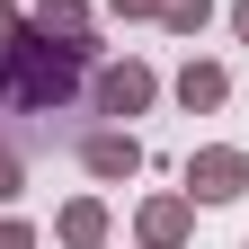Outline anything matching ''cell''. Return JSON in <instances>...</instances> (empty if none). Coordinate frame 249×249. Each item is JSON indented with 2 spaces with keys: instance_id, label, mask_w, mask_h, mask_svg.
<instances>
[{
  "instance_id": "obj_1",
  "label": "cell",
  "mask_w": 249,
  "mask_h": 249,
  "mask_svg": "<svg viewBox=\"0 0 249 249\" xmlns=\"http://www.w3.org/2000/svg\"><path fill=\"white\" fill-rule=\"evenodd\" d=\"M80 62H89V45L18 36V45H9V62H0V80H9V98H18L27 116H53V107H62V98L80 89Z\"/></svg>"
},
{
  "instance_id": "obj_2",
  "label": "cell",
  "mask_w": 249,
  "mask_h": 249,
  "mask_svg": "<svg viewBox=\"0 0 249 249\" xmlns=\"http://www.w3.org/2000/svg\"><path fill=\"white\" fill-rule=\"evenodd\" d=\"M240 187H249V151H231V142H213V151L187 160V196L223 205V196H240Z\"/></svg>"
},
{
  "instance_id": "obj_3",
  "label": "cell",
  "mask_w": 249,
  "mask_h": 249,
  "mask_svg": "<svg viewBox=\"0 0 249 249\" xmlns=\"http://www.w3.org/2000/svg\"><path fill=\"white\" fill-rule=\"evenodd\" d=\"M151 89H160V80H151L142 62H107V71H98V116H142Z\"/></svg>"
},
{
  "instance_id": "obj_4",
  "label": "cell",
  "mask_w": 249,
  "mask_h": 249,
  "mask_svg": "<svg viewBox=\"0 0 249 249\" xmlns=\"http://www.w3.org/2000/svg\"><path fill=\"white\" fill-rule=\"evenodd\" d=\"M80 160H89V178H134V169H142V142H134V134H89Z\"/></svg>"
},
{
  "instance_id": "obj_5",
  "label": "cell",
  "mask_w": 249,
  "mask_h": 249,
  "mask_svg": "<svg viewBox=\"0 0 249 249\" xmlns=\"http://www.w3.org/2000/svg\"><path fill=\"white\" fill-rule=\"evenodd\" d=\"M142 240H151V249H178V240H187V196H151V205H142Z\"/></svg>"
},
{
  "instance_id": "obj_6",
  "label": "cell",
  "mask_w": 249,
  "mask_h": 249,
  "mask_svg": "<svg viewBox=\"0 0 249 249\" xmlns=\"http://www.w3.org/2000/svg\"><path fill=\"white\" fill-rule=\"evenodd\" d=\"M36 36H62V45H89V9H80V0H45V9H36Z\"/></svg>"
},
{
  "instance_id": "obj_7",
  "label": "cell",
  "mask_w": 249,
  "mask_h": 249,
  "mask_svg": "<svg viewBox=\"0 0 249 249\" xmlns=\"http://www.w3.org/2000/svg\"><path fill=\"white\" fill-rule=\"evenodd\" d=\"M223 89H231L223 62H187V71H178V98H187V107H223Z\"/></svg>"
},
{
  "instance_id": "obj_8",
  "label": "cell",
  "mask_w": 249,
  "mask_h": 249,
  "mask_svg": "<svg viewBox=\"0 0 249 249\" xmlns=\"http://www.w3.org/2000/svg\"><path fill=\"white\" fill-rule=\"evenodd\" d=\"M62 240H71V249H98V240H107V205H89V196L62 205Z\"/></svg>"
},
{
  "instance_id": "obj_9",
  "label": "cell",
  "mask_w": 249,
  "mask_h": 249,
  "mask_svg": "<svg viewBox=\"0 0 249 249\" xmlns=\"http://www.w3.org/2000/svg\"><path fill=\"white\" fill-rule=\"evenodd\" d=\"M160 18H169V27H178V36H196V27H205V18H213V0H160Z\"/></svg>"
},
{
  "instance_id": "obj_10",
  "label": "cell",
  "mask_w": 249,
  "mask_h": 249,
  "mask_svg": "<svg viewBox=\"0 0 249 249\" xmlns=\"http://www.w3.org/2000/svg\"><path fill=\"white\" fill-rule=\"evenodd\" d=\"M18 178H27V169H18V151H0V205L18 196Z\"/></svg>"
},
{
  "instance_id": "obj_11",
  "label": "cell",
  "mask_w": 249,
  "mask_h": 249,
  "mask_svg": "<svg viewBox=\"0 0 249 249\" xmlns=\"http://www.w3.org/2000/svg\"><path fill=\"white\" fill-rule=\"evenodd\" d=\"M9 45H18V9L0 0V62H9Z\"/></svg>"
},
{
  "instance_id": "obj_12",
  "label": "cell",
  "mask_w": 249,
  "mask_h": 249,
  "mask_svg": "<svg viewBox=\"0 0 249 249\" xmlns=\"http://www.w3.org/2000/svg\"><path fill=\"white\" fill-rule=\"evenodd\" d=\"M0 249H36V231H27V223H0Z\"/></svg>"
},
{
  "instance_id": "obj_13",
  "label": "cell",
  "mask_w": 249,
  "mask_h": 249,
  "mask_svg": "<svg viewBox=\"0 0 249 249\" xmlns=\"http://www.w3.org/2000/svg\"><path fill=\"white\" fill-rule=\"evenodd\" d=\"M107 9H124V18H160V0H107Z\"/></svg>"
},
{
  "instance_id": "obj_14",
  "label": "cell",
  "mask_w": 249,
  "mask_h": 249,
  "mask_svg": "<svg viewBox=\"0 0 249 249\" xmlns=\"http://www.w3.org/2000/svg\"><path fill=\"white\" fill-rule=\"evenodd\" d=\"M231 27H240V45H249V0H240V9H231Z\"/></svg>"
}]
</instances>
